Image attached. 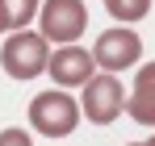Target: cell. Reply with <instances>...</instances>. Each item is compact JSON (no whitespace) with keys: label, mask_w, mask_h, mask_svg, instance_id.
I'll list each match as a JSON object with an SVG mask.
<instances>
[{"label":"cell","mask_w":155,"mask_h":146,"mask_svg":"<svg viewBox=\"0 0 155 146\" xmlns=\"http://www.w3.org/2000/svg\"><path fill=\"white\" fill-rule=\"evenodd\" d=\"M80 100H71L63 88H51V92H38L29 100V125L42 134V138H67L76 134L80 125Z\"/></svg>","instance_id":"1"},{"label":"cell","mask_w":155,"mask_h":146,"mask_svg":"<svg viewBox=\"0 0 155 146\" xmlns=\"http://www.w3.org/2000/svg\"><path fill=\"white\" fill-rule=\"evenodd\" d=\"M46 63H51V42L34 29H13L8 42L0 46V67L13 79H34L46 71Z\"/></svg>","instance_id":"2"},{"label":"cell","mask_w":155,"mask_h":146,"mask_svg":"<svg viewBox=\"0 0 155 146\" xmlns=\"http://www.w3.org/2000/svg\"><path fill=\"white\" fill-rule=\"evenodd\" d=\"M126 109V92H122V79L113 71L105 75H92L84 84V100H80V113L88 117L92 125H113Z\"/></svg>","instance_id":"3"},{"label":"cell","mask_w":155,"mask_h":146,"mask_svg":"<svg viewBox=\"0 0 155 146\" xmlns=\"http://www.w3.org/2000/svg\"><path fill=\"white\" fill-rule=\"evenodd\" d=\"M143 59V38L126 29V25H113V29H105L101 38L92 42V63L101 67V71H126Z\"/></svg>","instance_id":"4"},{"label":"cell","mask_w":155,"mask_h":146,"mask_svg":"<svg viewBox=\"0 0 155 146\" xmlns=\"http://www.w3.org/2000/svg\"><path fill=\"white\" fill-rule=\"evenodd\" d=\"M38 21H42V38L46 42H63L67 46L88 29V8H84V0H46L38 8Z\"/></svg>","instance_id":"5"},{"label":"cell","mask_w":155,"mask_h":146,"mask_svg":"<svg viewBox=\"0 0 155 146\" xmlns=\"http://www.w3.org/2000/svg\"><path fill=\"white\" fill-rule=\"evenodd\" d=\"M46 71H51L54 88H84L92 71H97V63H92V54L76 42H67V46H59L51 54V63H46Z\"/></svg>","instance_id":"6"},{"label":"cell","mask_w":155,"mask_h":146,"mask_svg":"<svg viewBox=\"0 0 155 146\" xmlns=\"http://www.w3.org/2000/svg\"><path fill=\"white\" fill-rule=\"evenodd\" d=\"M130 117L138 125H155V63H143L134 75V92L126 100Z\"/></svg>","instance_id":"7"},{"label":"cell","mask_w":155,"mask_h":146,"mask_svg":"<svg viewBox=\"0 0 155 146\" xmlns=\"http://www.w3.org/2000/svg\"><path fill=\"white\" fill-rule=\"evenodd\" d=\"M105 8H109V17L113 21H143L147 13H151V0H105Z\"/></svg>","instance_id":"8"},{"label":"cell","mask_w":155,"mask_h":146,"mask_svg":"<svg viewBox=\"0 0 155 146\" xmlns=\"http://www.w3.org/2000/svg\"><path fill=\"white\" fill-rule=\"evenodd\" d=\"M4 4V13H8V25L13 29H29V21L38 17V8H42V0H0Z\"/></svg>","instance_id":"9"},{"label":"cell","mask_w":155,"mask_h":146,"mask_svg":"<svg viewBox=\"0 0 155 146\" xmlns=\"http://www.w3.org/2000/svg\"><path fill=\"white\" fill-rule=\"evenodd\" d=\"M0 146H34L25 129H17V125H8V129H0Z\"/></svg>","instance_id":"10"},{"label":"cell","mask_w":155,"mask_h":146,"mask_svg":"<svg viewBox=\"0 0 155 146\" xmlns=\"http://www.w3.org/2000/svg\"><path fill=\"white\" fill-rule=\"evenodd\" d=\"M0 33H13V25H8V13H4V4H0Z\"/></svg>","instance_id":"11"},{"label":"cell","mask_w":155,"mask_h":146,"mask_svg":"<svg viewBox=\"0 0 155 146\" xmlns=\"http://www.w3.org/2000/svg\"><path fill=\"white\" fill-rule=\"evenodd\" d=\"M130 146H155V138H147V142H130Z\"/></svg>","instance_id":"12"}]
</instances>
